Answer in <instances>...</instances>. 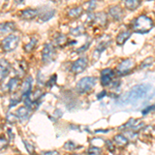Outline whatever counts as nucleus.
<instances>
[{"label":"nucleus","instance_id":"nucleus-19","mask_svg":"<svg viewBox=\"0 0 155 155\" xmlns=\"http://www.w3.org/2000/svg\"><path fill=\"white\" fill-rule=\"evenodd\" d=\"M67 36L62 33H57L54 37V42L56 46L58 47H64L67 45Z\"/></svg>","mask_w":155,"mask_h":155},{"label":"nucleus","instance_id":"nucleus-4","mask_svg":"<svg viewBox=\"0 0 155 155\" xmlns=\"http://www.w3.org/2000/svg\"><path fill=\"white\" fill-rule=\"evenodd\" d=\"M20 37L15 34H9L1 41V48L4 52H12L19 45Z\"/></svg>","mask_w":155,"mask_h":155},{"label":"nucleus","instance_id":"nucleus-38","mask_svg":"<svg viewBox=\"0 0 155 155\" xmlns=\"http://www.w3.org/2000/svg\"><path fill=\"white\" fill-rule=\"evenodd\" d=\"M41 155H59V153L55 150H51V151H44L41 152Z\"/></svg>","mask_w":155,"mask_h":155},{"label":"nucleus","instance_id":"nucleus-15","mask_svg":"<svg viewBox=\"0 0 155 155\" xmlns=\"http://www.w3.org/2000/svg\"><path fill=\"white\" fill-rule=\"evenodd\" d=\"M110 15L112 16V18L114 20H116V21H120L122 18H123V9L121 8L120 6H111L110 7Z\"/></svg>","mask_w":155,"mask_h":155},{"label":"nucleus","instance_id":"nucleus-6","mask_svg":"<svg viewBox=\"0 0 155 155\" xmlns=\"http://www.w3.org/2000/svg\"><path fill=\"white\" fill-rule=\"evenodd\" d=\"M134 61L130 58H127L122 60L119 63V65L117 66V74H120V76H124V74H127L129 71L134 68Z\"/></svg>","mask_w":155,"mask_h":155},{"label":"nucleus","instance_id":"nucleus-33","mask_svg":"<svg viewBox=\"0 0 155 155\" xmlns=\"http://www.w3.org/2000/svg\"><path fill=\"white\" fill-rule=\"evenodd\" d=\"M124 134H125V137L126 139H127V137H129V139L130 140H136L137 137V134L136 131H131V130H126L125 132H124Z\"/></svg>","mask_w":155,"mask_h":155},{"label":"nucleus","instance_id":"nucleus-16","mask_svg":"<svg viewBox=\"0 0 155 155\" xmlns=\"http://www.w3.org/2000/svg\"><path fill=\"white\" fill-rule=\"evenodd\" d=\"M15 72L18 74L19 76H23L27 71V63L24 60H19L15 63Z\"/></svg>","mask_w":155,"mask_h":155},{"label":"nucleus","instance_id":"nucleus-28","mask_svg":"<svg viewBox=\"0 0 155 155\" xmlns=\"http://www.w3.org/2000/svg\"><path fill=\"white\" fill-rule=\"evenodd\" d=\"M87 153L89 155H101V149L98 148V147L92 146L87 150Z\"/></svg>","mask_w":155,"mask_h":155},{"label":"nucleus","instance_id":"nucleus-31","mask_svg":"<svg viewBox=\"0 0 155 155\" xmlns=\"http://www.w3.org/2000/svg\"><path fill=\"white\" fill-rule=\"evenodd\" d=\"M24 142V146L25 148H26V150L28 151V153L30 155H33L34 154V146L32 145L31 143H29L28 141H23Z\"/></svg>","mask_w":155,"mask_h":155},{"label":"nucleus","instance_id":"nucleus-23","mask_svg":"<svg viewBox=\"0 0 155 155\" xmlns=\"http://www.w3.org/2000/svg\"><path fill=\"white\" fill-rule=\"evenodd\" d=\"M83 14V7L78 6V7H74L71 11L68 12V17H71L72 19H77L79 18L81 15Z\"/></svg>","mask_w":155,"mask_h":155},{"label":"nucleus","instance_id":"nucleus-30","mask_svg":"<svg viewBox=\"0 0 155 155\" xmlns=\"http://www.w3.org/2000/svg\"><path fill=\"white\" fill-rule=\"evenodd\" d=\"M153 61H154V58H153V57H149V58H146V59H145L144 61L141 63V65H140V67H141V68H146V67H149L150 65H152Z\"/></svg>","mask_w":155,"mask_h":155},{"label":"nucleus","instance_id":"nucleus-3","mask_svg":"<svg viewBox=\"0 0 155 155\" xmlns=\"http://www.w3.org/2000/svg\"><path fill=\"white\" fill-rule=\"evenodd\" d=\"M96 84V79L94 77H85L77 84V91L79 93H87L94 88Z\"/></svg>","mask_w":155,"mask_h":155},{"label":"nucleus","instance_id":"nucleus-35","mask_svg":"<svg viewBox=\"0 0 155 155\" xmlns=\"http://www.w3.org/2000/svg\"><path fill=\"white\" fill-rule=\"evenodd\" d=\"M7 120H8L11 123H14V122H16L17 120H18V118H17L16 115H14L12 113H8V114H7Z\"/></svg>","mask_w":155,"mask_h":155},{"label":"nucleus","instance_id":"nucleus-24","mask_svg":"<svg viewBox=\"0 0 155 155\" xmlns=\"http://www.w3.org/2000/svg\"><path fill=\"white\" fill-rule=\"evenodd\" d=\"M107 15L104 14V12H99V14L95 15V19H94V22H96L97 24L104 26V25L107 24Z\"/></svg>","mask_w":155,"mask_h":155},{"label":"nucleus","instance_id":"nucleus-9","mask_svg":"<svg viewBox=\"0 0 155 155\" xmlns=\"http://www.w3.org/2000/svg\"><path fill=\"white\" fill-rule=\"evenodd\" d=\"M87 63H88L87 57H81V58H79L77 61H74V63L72 64L71 71L74 72V74H80V72H82L86 68Z\"/></svg>","mask_w":155,"mask_h":155},{"label":"nucleus","instance_id":"nucleus-12","mask_svg":"<svg viewBox=\"0 0 155 155\" xmlns=\"http://www.w3.org/2000/svg\"><path fill=\"white\" fill-rule=\"evenodd\" d=\"M16 30V24L14 22H5L0 24V35L11 34Z\"/></svg>","mask_w":155,"mask_h":155},{"label":"nucleus","instance_id":"nucleus-34","mask_svg":"<svg viewBox=\"0 0 155 155\" xmlns=\"http://www.w3.org/2000/svg\"><path fill=\"white\" fill-rule=\"evenodd\" d=\"M56 79H57V76H56V74H53L51 79H50L49 81H48V83H47V86H48V87H52L53 85H55V83H56Z\"/></svg>","mask_w":155,"mask_h":155},{"label":"nucleus","instance_id":"nucleus-17","mask_svg":"<svg viewBox=\"0 0 155 155\" xmlns=\"http://www.w3.org/2000/svg\"><path fill=\"white\" fill-rule=\"evenodd\" d=\"M20 83H21L20 79H18V78H12L6 85V89L9 92H15L20 87Z\"/></svg>","mask_w":155,"mask_h":155},{"label":"nucleus","instance_id":"nucleus-8","mask_svg":"<svg viewBox=\"0 0 155 155\" xmlns=\"http://www.w3.org/2000/svg\"><path fill=\"white\" fill-rule=\"evenodd\" d=\"M115 78V71L111 68H106L101 72V83L102 86H107Z\"/></svg>","mask_w":155,"mask_h":155},{"label":"nucleus","instance_id":"nucleus-26","mask_svg":"<svg viewBox=\"0 0 155 155\" xmlns=\"http://www.w3.org/2000/svg\"><path fill=\"white\" fill-rule=\"evenodd\" d=\"M36 45H37V39L35 38V37H32L31 41L24 46V50L26 52H31L34 50V48L36 47Z\"/></svg>","mask_w":155,"mask_h":155},{"label":"nucleus","instance_id":"nucleus-42","mask_svg":"<svg viewBox=\"0 0 155 155\" xmlns=\"http://www.w3.org/2000/svg\"><path fill=\"white\" fill-rule=\"evenodd\" d=\"M7 136H9V137H8V142H9V141H12V140H14L15 136H14V134H12V129H7Z\"/></svg>","mask_w":155,"mask_h":155},{"label":"nucleus","instance_id":"nucleus-22","mask_svg":"<svg viewBox=\"0 0 155 155\" xmlns=\"http://www.w3.org/2000/svg\"><path fill=\"white\" fill-rule=\"evenodd\" d=\"M109 45H110V42H107V41L101 42V44L97 46V48L95 49V51H94V58H95V59L99 58L101 54L104 51V50H106V48H107V46H109Z\"/></svg>","mask_w":155,"mask_h":155},{"label":"nucleus","instance_id":"nucleus-18","mask_svg":"<svg viewBox=\"0 0 155 155\" xmlns=\"http://www.w3.org/2000/svg\"><path fill=\"white\" fill-rule=\"evenodd\" d=\"M114 145L118 147H125L128 144V139L124 137V134H117L114 137Z\"/></svg>","mask_w":155,"mask_h":155},{"label":"nucleus","instance_id":"nucleus-43","mask_svg":"<svg viewBox=\"0 0 155 155\" xmlns=\"http://www.w3.org/2000/svg\"><path fill=\"white\" fill-rule=\"evenodd\" d=\"M106 95H107V92H106V91H102L101 94H98V95H97V98H98V99H101L102 97L106 96Z\"/></svg>","mask_w":155,"mask_h":155},{"label":"nucleus","instance_id":"nucleus-13","mask_svg":"<svg viewBox=\"0 0 155 155\" xmlns=\"http://www.w3.org/2000/svg\"><path fill=\"white\" fill-rule=\"evenodd\" d=\"M30 112H31V110L28 109L27 107H21L17 110L16 116H17V118H18V120H20L21 122H24L29 118Z\"/></svg>","mask_w":155,"mask_h":155},{"label":"nucleus","instance_id":"nucleus-21","mask_svg":"<svg viewBox=\"0 0 155 155\" xmlns=\"http://www.w3.org/2000/svg\"><path fill=\"white\" fill-rule=\"evenodd\" d=\"M54 15H55V9H51V8L47 9L45 12H42V14L39 15V18H41V19H39V21H41V22L48 21V20L53 18Z\"/></svg>","mask_w":155,"mask_h":155},{"label":"nucleus","instance_id":"nucleus-5","mask_svg":"<svg viewBox=\"0 0 155 155\" xmlns=\"http://www.w3.org/2000/svg\"><path fill=\"white\" fill-rule=\"evenodd\" d=\"M56 56V51H55V48L53 46V44L51 42H47L44 46V49H42L41 52V59L45 63H49V62H52Z\"/></svg>","mask_w":155,"mask_h":155},{"label":"nucleus","instance_id":"nucleus-1","mask_svg":"<svg viewBox=\"0 0 155 155\" xmlns=\"http://www.w3.org/2000/svg\"><path fill=\"white\" fill-rule=\"evenodd\" d=\"M150 90V86L147 84H140L137 86L132 87V88L127 92L124 98V102L125 104H132V102H136L141 101L142 98H144L147 95V93Z\"/></svg>","mask_w":155,"mask_h":155},{"label":"nucleus","instance_id":"nucleus-27","mask_svg":"<svg viewBox=\"0 0 155 155\" xmlns=\"http://www.w3.org/2000/svg\"><path fill=\"white\" fill-rule=\"evenodd\" d=\"M85 32V28L84 26H77L76 28H72L71 30V34L74 36H79V35H82Z\"/></svg>","mask_w":155,"mask_h":155},{"label":"nucleus","instance_id":"nucleus-20","mask_svg":"<svg viewBox=\"0 0 155 155\" xmlns=\"http://www.w3.org/2000/svg\"><path fill=\"white\" fill-rule=\"evenodd\" d=\"M131 35V32L130 31H123V32H120L118 34V36H117L116 38V42L119 45V46H121V45H123L124 42H125L127 39L130 37Z\"/></svg>","mask_w":155,"mask_h":155},{"label":"nucleus","instance_id":"nucleus-11","mask_svg":"<svg viewBox=\"0 0 155 155\" xmlns=\"http://www.w3.org/2000/svg\"><path fill=\"white\" fill-rule=\"evenodd\" d=\"M11 71V63L5 59H0V82L3 81Z\"/></svg>","mask_w":155,"mask_h":155},{"label":"nucleus","instance_id":"nucleus-2","mask_svg":"<svg viewBox=\"0 0 155 155\" xmlns=\"http://www.w3.org/2000/svg\"><path fill=\"white\" fill-rule=\"evenodd\" d=\"M153 26L154 23L152 21V19L145 16V15H141V16L136 18L131 24L132 31L137 32V33H141V34L148 33L150 30L153 28Z\"/></svg>","mask_w":155,"mask_h":155},{"label":"nucleus","instance_id":"nucleus-32","mask_svg":"<svg viewBox=\"0 0 155 155\" xmlns=\"http://www.w3.org/2000/svg\"><path fill=\"white\" fill-rule=\"evenodd\" d=\"M7 145H8V141L5 139L4 137H0V151L3 149H5L7 147Z\"/></svg>","mask_w":155,"mask_h":155},{"label":"nucleus","instance_id":"nucleus-40","mask_svg":"<svg viewBox=\"0 0 155 155\" xmlns=\"http://www.w3.org/2000/svg\"><path fill=\"white\" fill-rule=\"evenodd\" d=\"M153 110H155V104H154V106H150V107H146V109L142 111V113H143V114L145 115V114L149 113V112L153 111Z\"/></svg>","mask_w":155,"mask_h":155},{"label":"nucleus","instance_id":"nucleus-44","mask_svg":"<svg viewBox=\"0 0 155 155\" xmlns=\"http://www.w3.org/2000/svg\"><path fill=\"white\" fill-rule=\"evenodd\" d=\"M74 155H81V154H74Z\"/></svg>","mask_w":155,"mask_h":155},{"label":"nucleus","instance_id":"nucleus-39","mask_svg":"<svg viewBox=\"0 0 155 155\" xmlns=\"http://www.w3.org/2000/svg\"><path fill=\"white\" fill-rule=\"evenodd\" d=\"M20 102V99H19V97H16V98H12L11 99V104H9V107H15L16 104H18Z\"/></svg>","mask_w":155,"mask_h":155},{"label":"nucleus","instance_id":"nucleus-37","mask_svg":"<svg viewBox=\"0 0 155 155\" xmlns=\"http://www.w3.org/2000/svg\"><path fill=\"white\" fill-rule=\"evenodd\" d=\"M86 5L88 6L86 9H87V11H88V12H90V11H92V9H93L94 7H95V5H96V2H95V1H89L88 3L86 4Z\"/></svg>","mask_w":155,"mask_h":155},{"label":"nucleus","instance_id":"nucleus-36","mask_svg":"<svg viewBox=\"0 0 155 155\" xmlns=\"http://www.w3.org/2000/svg\"><path fill=\"white\" fill-rule=\"evenodd\" d=\"M106 145H107V150H109L110 152H114L115 147H114V143H113V142L107 141V142H106Z\"/></svg>","mask_w":155,"mask_h":155},{"label":"nucleus","instance_id":"nucleus-41","mask_svg":"<svg viewBox=\"0 0 155 155\" xmlns=\"http://www.w3.org/2000/svg\"><path fill=\"white\" fill-rule=\"evenodd\" d=\"M88 47H89V42L87 41L86 44H85V46L81 47V48H80V49H78V50H77V53H81V52L85 51V50H86V49H88Z\"/></svg>","mask_w":155,"mask_h":155},{"label":"nucleus","instance_id":"nucleus-7","mask_svg":"<svg viewBox=\"0 0 155 155\" xmlns=\"http://www.w3.org/2000/svg\"><path fill=\"white\" fill-rule=\"evenodd\" d=\"M144 127V123L139 119H129L128 121L126 122L125 124H123L122 126L119 127L120 130H131V131H136L139 130V129L143 128Z\"/></svg>","mask_w":155,"mask_h":155},{"label":"nucleus","instance_id":"nucleus-29","mask_svg":"<svg viewBox=\"0 0 155 155\" xmlns=\"http://www.w3.org/2000/svg\"><path fill=\"white\" fill-rule=\"evenodd\" d=\"M78 145L76 143H74V142H71V141H68V142H66L65 144H64V146H63V148L67 150V151H74V149L78 148Z\"/></svg>","mask_w":155,"mask_h":155},{"label":"nucleus","instance_id":"nucleus-10","mask_svg":"<svg viewBox=\"0 0 155 155\" xmlns=\"http://www.w3.org/2000/svg\"><path fill=\"white\" fill-rule=\"evenodd\" d=\"M32 84H33V80H32L31 77H28L24 81V83L22 84V88H21L22 98L30 95V93H31V89H32Z\"/></svg>","mask_w":155,"mask_h":155},{"label":"nucleus","instance_id":"nucleus-25","mask_svg":"<svg viewBox=\"0 0 155 155\" xmlns=\"http://www.w3.org/2000/svg\"><path fill=\"white\" fill-rule=\"evenodd\" d=\"M140 5H141V1L139 0H126L125 1V7L130 11H134Z\"/></svg>","mask_w":155,"mask_h":155},{"label":"nucleus","instance_id":"nucleus-14","mask_svg":"<svg viewBox=\"0 0 155 155\" xmlns=\"http://www.w3.org/2000/svg\"><path fill=\"white\" fill-rule=\"evenodd\" d=\"M39 15V11L35 8H27L21 12V18L25 20H32Z\"/></svg>","mask_w":155,"mask_h":155}]
</instances>
